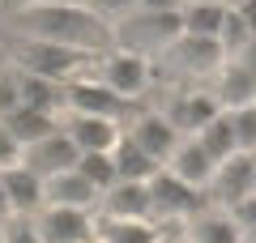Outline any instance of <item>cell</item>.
Listing matches in <instances>:
<instances>
[{"label": "cell", "mask_w": 256, "mask_h": 243, "mask_svg": "<svg viewBox=\"0 0 256 243\" xmlns=\"http://www.w3.org/2000/svg\"><path fill=\"white\" fill-rule=\"evenodd\" d=\"M18 26L26 30V38L77 47V52H102L111 34L98 13H90L86 4H68V0H34V4H26Z\"/></svg>", "instance_id": "cell-1"}, {"label": "cell", "mask_w": 256, "mask_h": 243, "mask_svg": "<svg viewBox=\"0 0 256 243\" xmlns=\"http://www.w3.org/2000/svg\"><path fill=\"white\" fill-rule=\"evenodd\" d=\"M90 68H94V81H102L111 94H120V98H141V94L150 90V60L141 52H132V47H102V52L90 56Z\"/></svg>", "instance_id": "cell-2"}, {"label": "cell", "mask_w": 256, "mask_h": 243, "mask_svg": "<svg viewBox=\"0 0 256 243\" xmlns=\"http://www.w3.org/2000/svg\"><path fill=\"white\" fill-rule=\"evenodd\" d=\"M60 128L73 136V145L82 154H107V150H116L120 132H124V128H116V116H98V111H68V116L60 120Z\"/></svg>", "instance_id": "cell-3"}, {"label": "cell", "mask_w": 256, "mask_h": 243, "mask_svg": "<svg viewBox=\"0 0 256 243\" xmlns=\"http://www.w3.org/2000/svg\"><path fill=\"white\" fill-rule=\"evenodd\" d=\"M124 136H128V141H137L141 150H146L150 158L162 166V162L171 158V150L180 145V136H184V132H180V128H175L171 120L162 116V111H141V116L124 128Z\"/></svg>", "instance_id": "cell-4"}, {"label": "cell", "mask_w": 256, "mask_h": 243, "mask_svg": "<svg viewBox=\"0 0 256 243\" xmlns=\"http://www.w3.org/2000/svg\"><path fill=\"white\" fill-rule=\"evenodd\" d=\"M98 243H158V230L150 226V218H111L102 214L94 226Z\"/></svg>", "instance_id": "cell-5"}, {"label": "cell", "mask_w": 256, "mask_h": 243, "mask_svg": "<svg viewBox=\"0 0 256 243\" xmlns=\"http://www.w3.org/2000/svg\"><path fill=\"white\" fill-rule=\"evenodd\" d=\"M0 214H9V196H4V180H0Z\"/></svg>", "instance_id": "cell-6"}, {"label": "cell", "mask_w": 256, "mask_h": 243, "mask_svg": "<svg viewBox=\"0 0 256 243\" xmlns=\"http://www.w3.org/2000/svg\"><path fill=\"white\" fill-rule=\"evenodd\" d=\"M244 243H256V230H248V234H244Z\"/></svg>", "instance_id": "cell-7"}, {"label": "cell", "mask_w": 256, "mask_h": 243, "mask_svg": "<svg viewBox=\"0 0 256 243\" xmlns=\"http://www.w3.org/2000/svg\"><path fill=\"white\" fill-rule=\"evenodd\" d=\"M0 243H4V230H0Z\"/></svg>", "instance_id": "cell-8"}, {"label": "cell", "mask_w": 256, "mask_h": 243, "mask_svg": "<svg viewBox=\"0 0 256 243\" xmlns=\"http://www.w3.org/2000/svg\"><path fill=\"white\" fill-rule=\"evenodd\" d=\"M94 243H98V239H94Z\"/></svg>", "instance_id": "cell-9"}]
</instances>
